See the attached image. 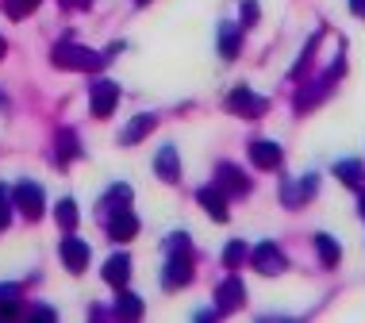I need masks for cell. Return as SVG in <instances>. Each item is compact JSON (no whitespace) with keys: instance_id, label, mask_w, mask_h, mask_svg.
I'll return each instance as SVG.
<instances>
[{"instance_id":"29","label":"cell","mask_w":365,"mask_h":323,"mask_svg":"<svg viewBox=\"0 0 365 323\" xmlns=\"http://www.w3.org/2000/svg\"><path fill=\"white\" fill-rule=\"evenodd\" d=\"M350 12H354V16H361V19H365V0H350Z\"/></svg>"},{"instance_id":"14","label":"cell","mask_w":365,"mask_h":323,"mask_svg":"<svg viewBox=\"0 0 365 323\" xmlns=\"http://www.w3.org/2000/svg\"><path fill=\"white\" fill-rule=\"evenodd\" d=\"M127 277H131V258H127V254H112V258L104 262V281L112 289H123Z\"/></svg>"},{"instance_id":"35","label":"cell","mask_w":365,"mask_h":323,"mask_svg":"<svg viewBox=\"0 0 365 323\" xmlns=\"http://www.w3.org/2000/svg\"><path fill=\"white\" fill-rule=\"evenodd\" d=\"M139 4H146V0H139Z\"/></svg>"},{"instance_id":"19","label":"cell","mask_w":365,"mask_h":323,"mask_svg":"<svg viewBox=\"0 0 365 323\" xmlns=\"http://www.w3.org/2000/svg\"><path fill=\"white\" fill-rule=\"evenodd\" d=\"M246 258H250V250H246V242H242V239H231V242L223 247V266H227V270L246 266Z\"/></svg>"},{"instance_id":"11","label":"cell","mask_w":365,"mask_h":323,"mask_svg":"<svg viewBox=\"0 0 365 323\" xmlns=\"http://www.w3.org/2000/svg\"><path fill=\"white\" fill-rule=\"evenodd\" d=\"M62 262H66V270H70V273H85L88 247L81 239H73V235H66V239H62Z\"/></svg>"},{"instance_id":"27","label":"cell","mask_w":365,"mask_h":323,"mask_svg":"<svg viewBox=\"0 0 365 323\" xmlns=\"http://www.w3.org/2000/svg\"><path fill=\"white\" fill-rule=\"evenodd\" d=\"M242 24L246 27L258 24V0H242Z\"/></svg>"},{"instance_id":"8","label":"cell","mask_w":365,"mask_h":323,"mask_svg":"<svg viewBox=\"0 0 365 323\" xmlns=\"http://www.w3.org/2000/svg\"><path fill=\"white\" fill-rule=\"evenodd\" d=\"M108 235H112V242H131L135 235H139V220L127 208H115L108 215Z\"/></svg>"},{"instance_id":"32","label":"cell","mask_w":365,"mask_h":323,"mask_svg":"<svg viewBox=\"0 0 365 323\" xmlns=\"http://www.w3.org/2000/svg\"><path fill=\"white\" fill-rule=\"evenodd\" d=\"M358 212H361V220H365V193L358 197Z\"/></svg>"},{"instance_id":"2","label":"cell","mask_w":365,"mask_h":323,"mask_svg":"<svg viewBox=\"0 0 365 323\" xmlns=\"http://www.w3.org/2000/svg\"><path fill=\"white\" fill-rule=\"evenodd\" d=\"M250 262H254V270H258L262 277H277V273L289 270V258H284V250L277 247V242H258V247L250 250Z\"/></svg>"},{"instance_id":"31","label":"cell","mask_w":365,"mask_h":323,"mask_svg":"<svg viewBox=\"0 0 365 323\" xmlns=\"http://www.w3.org/2000/svg\"><path fill=\"white\" fill-rule=\"evenodd\" d=\"M62 4H66V8H88L93 0H62Z\"/></svg>"},{"instance_id":"5","label":"cell","mask_w":365,"mask_h":323,"mask_svg":"<svg viewBox=\"0 0 365 323\" xmlns=\"http://www.w3.org/2000/svg\"><path fill=\"white\" fill-rule=\"evenodd\" d=\"M115 104H120V85L115 81H93V89H88V108H93L96 120H108V116L115 112Z\"/></svg>"},{"instance_id":"34","label":"cell","mask_w":365,"mask_h":323,"mask_svg":"<svg viewBox=\"0 0 365 323\" xmlns=\"http://www.w3.org/2000/svg\"><path fill=\"white\" fill-rule=\"evenodd\" d=\"M0 104H4V96H0Z\"/></svg>"},{"instance_id":"13","label":"cell","mask_w":365,"mask_h":323,"mask_svg":"<svg viewBox=\"0 0 365 323\" xmlns=\"http://www.w3.org/2000/svg\"><path fill=\"white\" fill-rule=\"evenodd\" d=\"M250 162L258 165V170H277V165H281V146L269 143V139L250 143Z\"/></svg>"},{"instance_id":"24","label":"cell","mask_w":365,"mask_h":323,"mask_svg":"<svg viewBox=\"0 0 365 323\" xmlns=\"http://www.w3.org/2000/svg\"><path fill=\"white\" fill-rule=\"evenodd\" d=\"M77 154H81V150H77V139H73V131H62V135H58V162H70V158H77Z\"/></svg>"},{"instance_id":"3","label":"cell","mask_w":365,"mask_h":323,"mask_svg":"<svg viewBox=\"0 0 365 323\" xmlns=\"http://www.w3.org/2000/svg\"><path fill=\"white\" fill-rule=\"evenodd\" d=\"M227 108H231L235 116H246V120H258V116H265V108H269V101H265V96H258L254 89H246V85H239V89H231V96H227Z\"/></svg>"},{"instance_id":"16","label":"cell","mask_w":365,"mask_h":323,"mask_svg":"<svg viewBox=\"0 0 365 323\" xmlns=\"http://www.w3.org/2000/svg\"><path fill=\"white\" fill-rule=\"evenodd\" d=\"M334 178H339L342 185H350V189H361V181H365V170H361V162H339L334 165Z\"/></svg>"},{"instance_id":"33","label":"cell","mask_w":365,"mask_h":323,"mask_svg":"<svg viewBox=\"0 0 365 323\" xmlns=\"http://www.w3.org/2000/svg\"><path fill=\"white\" fill-rule=\"evenodd\" d=\"M4 51H8V43H4V39H0V58H4Z\"/></svg>"},{"instance_id":"18","label":"cell","mask_w":365,"mask_h":323,"mask_svg":"<svg viewBox=\"0 0 365 323\" xmlns=\"http://www.w3.org/2000/svg\"><path fill=\"white\" fill-rule=\"evenodd\" d=\"M315 193V178H300L296 185H289V189H284V204H289V208H296V204H304Z\"/></svg>"},{"instance_id":"20","label":"cell","mask_w":365,"mask_h":323,"mask_svg":"<svg viewBox=\"0 0 365 323\" xmlns=\"http://www.w3.org/2000/svg\"><path fill=\"white\" fill-rule=\"evenodd\" d=\"M115 312H120L123 319H143V300L131 297V292H120V300H115Z\"/></svg>"},{"instance_id":"26","label":"cell","mask_w":365,"mask_h":323,"mask_svg":"<svg viewBox=\"0 0 365 323\" xmlns=\"http://www.w3.org/2000/svg\"><path fill=\"white\" fill-rule=\"evenodd\" d=\"M8 220H12V200H8V189L0 185V231L8 227Z\"/></svg>"},{"instance_id":"23","label":"cell","mask_w":365,"mask_h":323,"mask_svg":"<svg viewBox=\"0 0 365 323\" xmlns=\"http://www.w3.org/2000/svg\"><path fill=\"white\" fill-rule=\"evenodd\" d=\"M38 8V0H4V12L8 19H27Z\"/></svg>"},{"instance_id":"21","label":"cell","mask_w":365,"mask_h":323,"mask_svg":"<svg viewBox=\"0 0 365 323\" xmlns=\"http://www.w3.org/2000/svg\"><path fill=\"white\" fill-rule=\"evenodd\" d=\"M54 220H58V227H62V231H73L77 227V204L73 200H58Z\"/></svg>"},{"instance_id":"1","label":"cell","mask_w":365,"mask_h":323,"mask_svg":"<svg viewBox=\"0 0 365 323\" xmlns=\"http://www.w3.org/2000/svg\"><path fill=\"white\" fill-rule=\"evenodd\" d=\"M51 62L58 70H81V73H93L104 66V54L88 51V46H77V43H58L51 51Z\"/></svg>"},{"instance_id":"10","label":"cell","mask_w":365,"mask_h":323,"mask_svg":"<svg viewBox=\"0 0 365 323\" xmlns=\"http://www.w3.org/2000/svg\"><path fill=\"white\" fill-rule=\"evenodd\" d=\"M196 200H200V208L204 212H208L212 215V220H227V215H231V212H227V193L220 189V185H208V189H200V193H196Z\"/></svg>"},{"instance_id":"30","label":"cell","mask_w":365,"mask_h":323,"mask_svg":"<svg viewBox=\"0 0 365 323\" xmlns=\"http://www.w3.org/2000/svg\"><path fill=\"white\" fill-rule=\"evenodd\" d=\"M31 316H38V319H54V312H51V308H31Z\"/></svg>"},{"instance_id":"12","label":"cell","mask_w":365,"mask_h":323,"mask_svg":"<svg viewBox=\"0 0 365 323\" xmlns=\"http://www.w3.org/2000/svg\"><path fill=\"white\" fill-rule=\"evenodd\" d=\"M154 127H158V116H150V112L135 116V120H131V123H127L123 131H120V143H123V146H135V143H143L146 135L154 131Z\"/></svg>"},{"instance_id":"9","label":"cell","mask_w":365,"mask_h":323,"mask_svg":"<svg viewBox=\"0 0 365 323\" xmlns=\"http://www.w3.org/2000/svg\"><path fill=\"white\" fill-rule=\"evenodd\" d=\"M242 300H246V289H242L239 277H227L223 285L215 289V312H235V308H242Z\"/></svg>"},{"instance_id":"15","label":"cell","mask_w":365,"mask_h":323,"mask_svg":"<svg viewBox=\"0 0 365 323\" xmlns=\"http://www.w3.org/2000/svg\"><path fill=\"white\" fill-rule=\"evenodd\" d=\"M154 170H158V178L170 181V185H173L177 178H181V162H177V150H173V146H162V150H158Z\"/></svg>"},{"instance_id":"28","label":"cell","mask_w":365,"mask_h":323,"mask_svg":"<svg viewBox=\"0 0 365 323\" xmlns=\"http://www.w3.org/2000/svg\"><path fill=\"white\" fill-rule=\"evenodd\" d=\"M16 297H19L16 285H0V304H4V300H16Z\"/></svg>"},{"instance_id":"22","label":"cell","mask_w":365,"mask_h":323,"mask_svg":"<svg viewBox=\"0 0 365 323\" xmlns=\"http://www.w3.org/2000/svg\"><path fill=\"white\" fill-rule=\"evenodd\" d=\"M220 51H223V58L239 54V27H231V24L220 27Z\"/></svg>"},{"instance_id":"7","label":"cell","mask_w":365,"mask_h":323,"mask_svg":"<svg viewBox=\"0 0 365 323\" xmlns=\"http://www.w3.org/2000/svg\"><path fill=\"white\" fill-rule=\"evenodd\" d=\"M215 185H220L227 197H246V193H250V181H246V173L239 170V165H231V162H223L220 170H215Z\"/></svg>"},{"instance_id":"6","label":"cell","mask_w":365,"mask_h":323,"mask_svg":"<svg viewBox=\"0 0 365 323\" xmlns=\"http://www.w3.org/2000/svg\"><path fill=\"white\" fill-rule=\"evenodd\" d=\"M12 200H16V208L24 212L27 220H38V215H43V189H38L35 181H19Z\"/></svg>"},{"instance_id":"25","label":"cell","mask_w":365,"mask_h":323,"mask_svg":"<svg viewBox=\"0 0 365 323\" xmlns=\"http://www.w3.org/2000/svg\"><path fill=\"white\" fill-rule=\"evenodd\" d=\"M127 200H131V189H127V185H115V189H108L104 208H127Z\"/></svg>"},{"instance_id":"4","label":"cell","mask_w":365,"mask_h":323,"mask_svg":"<svg viewBox=\"0 0 365 323\" xmlns=\"http://www.w3.org/2000/svg\"><path fill=\"white\" fill-rule=\"evenodd\" d=\"M189 281H192L189 250H170V258H165V270H162V285H165V289H185Z\"/></svg>"},{"instance_id":"17","label":"cell","mask_w":365,"mask_h":323,"mask_svg":"<svg viewBox=\"0 0 365 323\" xmlns=\"http://www.w3.org/2000/svg\"><path fill=\"white\" fill-rule=\"evenodd\" d=\"M315 250H319L323 266H331V270L342 262V250H339V242H334L331 235H315Z\"/></svg>"}]
</instances>
